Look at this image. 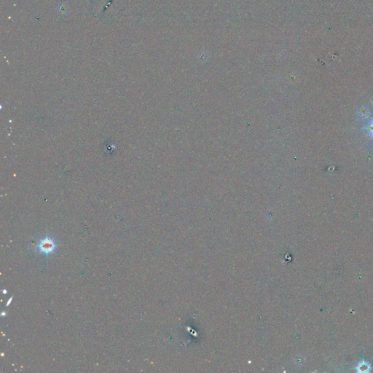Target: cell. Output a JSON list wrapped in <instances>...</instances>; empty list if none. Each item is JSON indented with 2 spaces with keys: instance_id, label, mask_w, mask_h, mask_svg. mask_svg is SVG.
Instances as JSON below:
<instances>
[{
  "instance_id": "obj_2",
  "label": "cell",
  "mask_w": 373,
  "mask_h": 373,
  "mask_svg": "<svg viewBox=\"0 0 373 373\" xmlns=\"http://www.w3.org/2000/svg\"><path fill=\"white\" fill-rule=\"evenodd\" d=\"M363 130H365L367 132V135L370 138L373 139V120L370 122L367 126L362 128Z\"/></svg>"
},
{
  "instance_id": "obj_5",
  "label": "cell",
  "mask_w": 373,
  "mask_h": 373,
  "mask_svg": "<svg viewBox=\"0 0 373 373\" xmlns=\"http://www.w3.org/2000/svg\"><path fill=\"white\" fill-rule=\"evenodd\" d=\"M7 293H8V292H7V290L4 289V290H3V294H7Z\"/></svg>"
},
{
  "instance_id": "obj_1",
  "label": "cell",
  "mask_w": 373,
  "mask_h": 373,
  "mask_svg": "<svg viewBox=\"0 0 373 373\" xmlns=\"http://www.w3.org/2000/svg\"><path fill=\"white\" fill-rule=\"evenodd\" d=\"M56 248L57 245L55 241L53 238L49 236L39 240L34 247L39 254L47 257L53 254L56 250Z\"/></svg>"
},
{
  "instance_id": "obj_3",
  "label": "cell",
  "mask_w": 373,
  "mask_h": 373,
  "mask_svg": "<svg viewBox=\"0 0 373 373\" xmlns=\"http://www.w3.org/2000/svg\"><path fill=\"white\" fill-rule=\"evenodd\" d=\"M367 110H365V109L362 108V109H361V112H359V115H361V117H363V118H364V117H367Z\"/></svg>"
},
{
  "instance_id": "obj_4",
  "label": "cell",
  "mask_w": 373,
  "mask_h": 373,
  "mask_svg": "<svg viewBox=\"0 0 373 373\" xmlns=\"http://www.w3.org/2000/svg\"><path fill=\"white\" fill-rule=\"evenodd\" d=\"M12 300H13V297H11V298H10V299H9V300H8V304H7V305H6V306H8V305H10V303H11V301H12Z\"/></svg>"
}]
</instances>
